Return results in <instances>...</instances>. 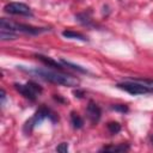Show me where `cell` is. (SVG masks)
<instances>
[{
  "instance_id": "9",
  "label": "cell",
  "mask_w": 153,
  "mask_h": 153,
  "mask_svg": "<svg viewBox=\"0 0 153 153\" xmlns=\"http://www.w3.org/2000/svg\"><path fill=\"white\" fill-rule=\"evenodd\" d=\"M129 149L128 143H120V145H111V146H104L100 148V152H126Z\"/></svg>"
},
{
  "instance_id": "6",
  "label": "cell",
  "mask_w": 153,
  "mask_h": 153,
  "mask_svg": "<svg viewBox=\"0 0 153 153\" xmlns=\"http://www.w3.org/2000/svg\"><path fill=\"white\" fill-rule=\"evenodd\" d=\"M4 11L8 14H14V16H25V17H32L31 8L23 4V2H10L5 5Z\"/></svg>"
},
{
  "instance_id": "10",
  "label": "cell",
  "mask_w": 153,
  "mask_h": 153,
  "mask_svg": "<svg viewBox=\"0 0 153 153\" xmlns=\"http://www.w3.org/2000/svg\"><path fill=\"white\" fill-rule=\"evenodd\" d=\"M62 36L66 37V38H72V39H79V41H82V42H87V38L82 33L73 31V30H63Z\"/></svg>"
},
{
  "instance_id": "3",
  "label": "cell",
  "mask_w": 153,
  "mask_h": 153,
  "mask_svg": "<svg viewBox=\"0 0 153 153\" xmlns=\"http://www.w3.org/2000/svg\"><path fill=\"white\" fill-rule=\"evenodd\" d=\"M45 118H50L53 122H56V121H57L56 115H55L50 109H48V108H45V106H41V108L35 112V115H33L29 121H26V123L24 124V128H23L24 133H25L26 135H29V134L32 131V129H33L36 126L41 124Z\"/></svg>"
},
{
  "instance_id": "18",
  "label": "cell",
  "mask_w": 153,
  "mask_h": 153,
  "mask_svg": "<svg viewBox=\"0 0 153 153\" xmlns=\"http://www.w3.org/2000/svg\"><path fill=\"white\" fill-rule=\"evenodd\" d=\"M56 152H59V153H67L68 152V143L67 142H61L56 147Z\"/></svg>"
},
{
  "instance_id": "13",
  "label": "cell",
  "mask_w": 153,
  "mask_h": 153,
  "mask_svg": "<svg viewBox=\"0 0 153 153\" xmlns=\"http://www.w3.org/2000/svg\"><path fill=\"white\" fill-rule=\"evenodd\" d=\"M17 32H13V31H8V30H4V29H0V38L2 41H7V39H16L17 38Z\"/></svg>"
},
{
  "instance_id": "2",
  "label": "cell",
  "mask_w": 153,
  "mask_h": 153,
  "mask_svg": "<svg viewBox=\"0 0 153 153\" xmlns=\"http://www.w3.org/2000/svg\"><path fill=\"white\" fill-rule=\"evenodd\" d=\"M0 29L4 30H8V31H13V32H23V33H29V35H39L43 32L49 31V29L47 27H36V26H31L27 24H20V23H13L8 19L1 18L0 19Z\"/></svg>"
},
{
  "instance_id": "12",
  "label": "cell",
  "mask_w": 153,
  "mask_h": 153,
  "mask_svg": "<svg viewBox=\"0 0 153 153\" xmlns=\"http://www.w3.org/2000/svg\"><path fill=\"white\" fill-rule=\"evenodd\" d=\"M71 123H72L73 128L80 129V128H82V126H84V120L80 117V115H79L78 112L72 111V112H71Z\"/></svg>"
},
{
  "instance_id": "19",
  "label": "cell",
  "mask_w": 153,
  "mask_h": 153,
  "mask_svg": "<svg viewBox=\"0 0 153 153\" xmlns=\"http://www.w3.org/2000/svg\"><path fill=\"white\" fill-rule=\"evenodd\" d=\"M74 94H75V97H78V98H82V96H84V91L76 90V91H74Z\"/></svg>"
},
{
  "instance_id": "8",
  "label": "cell",
  "mask_w": 153,
  "mask_h": 153,
  "mask_svg": "<svg viewBox=\"0 0 153 153\" xmlns=\"http://www.w3.org/2000/svg\"><path fill=\"white\" fill-rule=\"evenodd\" d=\"M35 57H36L37 60H39L42 63H44L47 67H50V68L57 69V71H62V69H63V65H62L61 62H57V61H55L54 59H51V57H49V56H44V55H42V54H36Z\"/></svg>"
},
{
  "instance_id": "1",
  "label": "cell",
  "mask_w": 153,
  "mask_h": 153,
  "mask_svg": "<svg viewBox=\"0 0 153 153\" xmlns=\"http://www.w3.org/2000/svg\"><path fill=\"white\" fill-rule=\"evenodd\" d=\"M18 68L25 73L32 74L35 76H38L39 79H43L45 81H49L51 84L56 85H62L67 87H76L80 84V80L76 76H73L71 74H66L62 71L57 69H49V68H26L24 66H18Z\"/></svg>"
},
{
  "instance_id": "17",
  "label": "cell",
  "mask_w": 153,
  "mask_h": 153,
  "mask_svg": "<svg viewBox=\"0 0 153 153\" xmlns=\"http://www.w3.org/2000/svg\"><path fill=\"white\" fill-rule=\"evenodd\" d=\"M111 109H112V110H115V111L123 112V114L128 111V106H127V105H123V104H116V105H112V106H111Z\"/></svg>"
},
{
  "instance_id": "20",
  "label": "cell",
  "mask_w": 153,
  "mask_h": 153,
  "mask_svg": "<svg viewBox=\"0 0 153 153\" xmlns=\"http://www.w3.org/2000/svg\"><path fill=\"white\" fill-rule=\"evenodd\" d=\"M5 99H6V93H5L4 90H1V103H2V104H4Z\"/></svg>"
},
{
  "instance_id": "14",
  "label": "cell",
  "mask_w": 153,
  "mask_h": 153,
  "mask_svg": "<svg viewBox=\"0 0 153 153\" xmlns=\"http://www.w3.org/2000/svg\"><path fill=\"white\" fill-rule=\"evenodd\" d=\"M60 62H61L63 66H66V67H69V68H72V69H74V71H78V72H80V73H87V71H86L85 68H82L81 66H79V65L72 63V62H69V61H66V60H63V59H61V60H60Z\"/></svg>"
},
{
  "instance_id": "5",
  "label": "cell",
  "mask_w": 153,
  "mask_h": 153,
  "mask_svg": "<svg viewBox=\"0 0 153 153\" xmlns=\"http://www.w3.org/2000/svg\"><path fill=\"white\" fill-rule=\"evenodd\" d=\"M116 87L120 88V90H123V91H126V92H128L129 94H133V96L153 93V91L151 88H148L147 86H145L141 82L136 81L135 79H130V80H126V81L118 82V84H116Z\"/></svg>"
},
{
  "instance_id": "16",
  "label": "cell",
  "mask_w": 153,
  "mask_h": 153,
  "mask_svg": "<svg viewBox=\"0 0 153 153\" xmlns=\"http://www.w3.org/2000/svg\"><path fill=\"white\" fill-rule=\"evenodd\" d=\"M135 80L139 81V82H141L142 85L147 86L148 88H151L153 91V79H135Z\"/></svg>"
},
{
  "instance_id": "11",
  "label": "cell",
  "mask_w": 153,
  "mask_h": 153,
  "mask_svg": "<svg viewBox=\"0 0 153 153\" xmlns=\"http://www.w3.org/2000/svg\"><path fill=\"white\" fill-rule=\"evenodd\" d=\"M75 18H76V20L79 22V23H81L82 25H85V26H93L94 24H93V20L91 19V17H90V14L88 13H86V12H82V13H79V14H76L75 16Z\"/></svg>"
},
{
  "instance_id": "21",
  "label": "cell",
  "mask_w": 153,
  "mask_h": 153,
  "mask_svg": "<svg viewBox=\"0 0 153 153\" xmlns=\"http://www.w3.org/2000/svg\"><path fill=\"white\" fill-rule=\"evenodd\" d=\"M151 142H152V145H153V136L151 137Z\"/></svg>"
},
{
  "instance_id": "7",
  "label": "cell",
  "mask_w": 153,
  "mask_h": 153,
  "mask_svg": "<svg viewBox=\"0 0 153 153\" xmlns=\"http://www.w3.org/2000/svg\"><path fill=\"white\" fill-rule=\"evenodd\" d=\"M86 114H87V117L88 120L91 121L92 124H96L98 123V121L100 120V116H102V110L92 100L88 102L87 106H86Z\"/></svg>"
},
{
  "instance_id": "15",
  "label": "cell",
  "mask_w": 153,
  "mask_h": 153,
  "mask_svg": "<svg viewBox=\"0 0 153 153\" xmlns=\"http://www.w3.org/2000/svg\"><path fill=\"white\" fill-rule=\"evenodd\" d=\"M108 130L110 131V134H117L121 131V124L118 122H109L108 123Z\"/></svg>"
},
{
  "instance_id": "4",
  "label": "cell",
  "mask_w": 153,
  "mask_h": 153,
  "mask_svg": "<svg viewBox=\"0 0 153 153\" xmlns=\"http://www.w3.org/2000/svg\"><path fill=\"white\" fill-rule=\"evenodd\" d=\"M14 88L26 99L35 102L37 99V96L42 93V87L36 84L35 81H27L26 84H19V82H14L13 84Z\"/></svg>"
}]
</instances>
